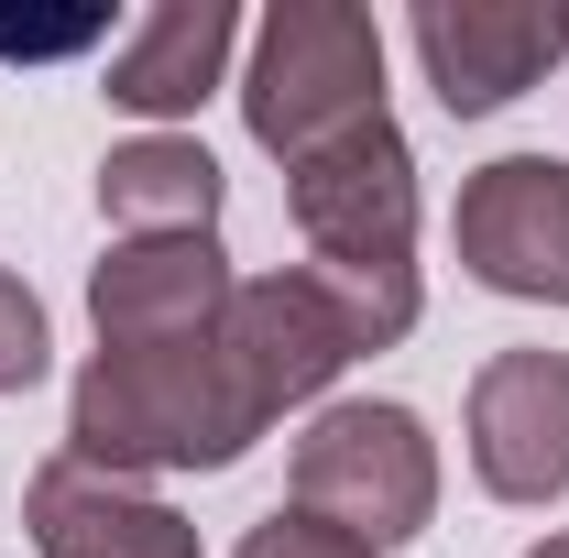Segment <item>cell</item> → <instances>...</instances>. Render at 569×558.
Returning a JSON list of instances; mask_svg holds the SVG:
<instances>
[{
	"label": "cell",
	"mask_w": 569,
	"mask_h": 558,
	"mask_svg": "<svg viewBox=\"0 0 569 558\" xmlns=\"http://www.w3.org/2000/svg\"><path fill=\"white\" fill-rule=\"evenodd\" d=\"M274 427L263 372L241 361L230 318L198 340H142V350H88L67 395V460L110 471V482H153V471H230L252 438Z\"/></svg>",
	"instance_id": "obj_1"
},
{
	"label": "cell",
	"mask_w": 569,
	"mask_h": 558,
	"mask_svg": "<svg viewBox=\"0 0 569 558\" xmlns=\"http://www.w3.org/2000/svg\"><path fill=\"white\" fill-rule=\"evenodd\" d=\"M284 219L307 241V285L340 307L351 350H395L417 329V153L383 121L318 142L307 165H284Z\"/></svg>",
	"instance_id": "obj_2"
},
{
	"label": "cell",
	"mask_w": 569,
	"mask_h": 558,
	"mask_svg": "<svg viewBox=\"0 0 569 558\" xmlns=\"http://www.w3.org/2000/svg\"><path fill=\"white\" fill-rule=\"evenodd\" d=\"M241 121L274 165H307L318 142L383 121V33L351 0H274L252 22V67H241Z\"/></svg>",
	"instance_id": "obj_3"
},
{
	"label": "cell",
	"mask_w": 569,
	"mask_h": 558,
	"mask_svg": "<svg viewBox=\"0 0 569 558\" xmlns=\"http://www.w3.org/2000/svg\"><path fill=\"white\" fill-rule=\"evenodd\" d=\"M296 515L361 537L372 558L417 548L438 526V438H427L417 406L395 395H351V406H318L307 438H296V482H284Z\"/></svg>",
	"instance_id": "obj_4"
},
{
	"label": "cell",
	"mask_w": 569,
	"mask_h": 558,
	"mask_svg": "<svg viewBox=\"0 0 569 558\" xmlns=\"http://www.w3.org/2000/svg\"><path fill=\"white\" fill-rule=\"evenodd\" d=\"M460 275L515 296V307H569V165L559 153H493L460 176Z\"/></svg>",
	"instance_id": "obj_5"
},
{
	"label": "cell",
	"mask_w": 569,
	"mask_h": 558,
	"mask_svg": "<svg viewBox=\"0 0 569 558\" xmlns=\"http://www.w3.org/2000/svg\"><path fill=\"white\" fill-rule=\"evenodd\" d=\"M417 67L449 121H493L569 56V0H417Z\"/></svg>",
	"instance_id": "obj_6"
},
{
	"label": "cell",
	"mask_w": 569,
	"mask_h": 558,
	"mask_svg": "<svg viewBox=\"0 0 569 558\" xmlns=\"http://www.w3.org/2000/svg\"><path fill=\"white\" fill-rule=\"evenodd\" d=\"M230 252H219V230H132V241H110L99 252V275H88V318H99V350H142V340H198L230 318Z\"/></svg>",
	"instance_id": "obj_7"
},
{
	"label": "cell",
	"mask_w": 569,
	"mask_h": 558,
	"mask_svg": "<svg viewBox=\"0 0 569 558\" xmlns=\"http://www.w3.org/2000/svg\"><path fill=\"white\" fill-rule=\"evenodd\" d=\"M471 482L493 504L569 492V350H493L471 372Z\"/></svg>",
	"instance_id": "obj_8"
},
{
	"label": "cell",
	"mask_w": 569,
	"mask_h": 558,
	"mask_svg": "<svg viewBox=\"0 0 569 558\" xmlns=\"http://www.w3.org/2000/svg\"><path fill=\"white\" fill-rule=\"evenodd\" d=\"M22 526H33L44 558H198V526H187L176 504H153L142 482H110V471H88L67 449L33 460Z\"/></svg>",
	"instance_id": "obj_9"
},
{
	"label": "cell",
	"mask_w": 569,
	"mask_h": 558,
	"mask_svg": "<svg viewBox=\"0 0 569 558\" xmlns=\"http://www.w3.org/2000/svg\"><path fill=\"white\" fill-rule=\"evenodd\" d=\"M230 340H241V361L263 372L274 417H284V406H318V395L361 361L351 329H340V307L307 285V263H296V275H241V296H230Z\"/></svg>",
	"instance_id": "obj_10"
},
{
	"label": "cell",
	"mask_w": 569,
	"mask_h": 558,
	"mask_svg": "<svg viewBox=\"0 0 569 558\" xmlns=\"http://www.w3.org/2000/svg\"><path fill=\"white\" fill-rule=\"evenodd\" d=\"M230 44H241V11L230 0H153L132 33L110 44V99L132 121H187L230 77Z\"/></svg>",
	"instance_id": "obj_11"
},
{
	"label": "cell",
	"mask_w": 569,
	"mask_h": 558,
	"mask_svg": "<svg viewBox=\"0 0 569 558\" xmlns=\"http://www.w3.org/2000/svg\"><path fill=\"white\" fill-rule=\"evenodd\" d=\"M99 219L110 241L132 230H219V165L187 132H132L99 153Z\"/></svg>",
	"instance_id": "obj_12"
},
{
	"label": "cell",
	"mask_w": 569,
	"mask_h": 558,
	"mask_svg": "<svg viewBox=\"0 0 569 558\" xmlns=\"http://www.w3.org/2000/svg\"><path fill=\"white\" fill-rule=\"evenodd\" d=\"M44 361H56V329H44L33 285L0 263V395H33V383H44Z\"/></svg>",
	"instance_id": "obj_13"
},
{
	"label": "cell",
	"mask_w": 569,
	"mask_h": 558,
	"mask_svg": "<svg viewBox=\"0 0 569 558\" xmlns=\"http://www.w3.org/2000/svg\"><path fill=\"white\" fill-rule=\"evenodd\" d=\"M230 558H372V548H361V537H340V526H318V515H296V504H274V515H263Z\"/></svg>",
	"instance_id": "obj_14"
},
{
	"label": "cell",
	"mask_w": 569,
	"mask_h": 558,
	"mask_svg": "<svg viewBox=\"0 0 569 558\" xmlns=\"http://www.w3.org/2000/svg\"><path fill=\"white\" fill-rule=\"evenodd\" d=\"M88 33H99V22H0V56H67Z\"/></svg>",
	"instance_id": "obj_15"
},
{
	"label": "cell",
	"mask_w": 569,
	"mask_h": 558,
	"mask_svg": "<svg viewBox=\"0 0 569 558\" xmlns=\"http://www.w3.org/2000/svg\"><path fill=\"white\" fill-rule=\"evenodd\" d=\"M526 558H569V526H559V537H537V548H526Z\"/></svg>",
	"instance_id": "obj_16"
}]
</instances>
